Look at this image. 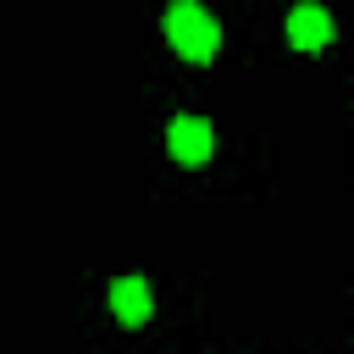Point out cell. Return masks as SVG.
<instances>
[{
  "label": "cell",
  "instance_id": "cell-3",
  "mask_svg": "<svg viewBox=\"0 0 354 354\" xmlns=\"http://www.w3.org/2000/svg\"><path fill=\"white\" fill-rule=\"evenodd\" d=\"M326 39H332V17L321 11V6H293L288 11V44L293 50H326Z\"/></svg>",
  "mask_w": 354,
  "mask_h": 354
},
{
  "label": "cell",
  "instance_id": "cell-4",
  "mask_svg": "<svg viewBox=\"0 0 354 354\" xmlns=\"http://www.w3.org/2000/svg\"><path fill=\"white\" fill-rule=\"evenodd\" d=\"M111 310H116L122 326H144L149 310H155L149 282H144V277H116V282H111Z\"/></svg>",
  "mask_w": 354,
  "mask_h": 354
},
{
  "label": "cell",
  "instance_id": "cell-1",
  "mask_svg": "<svg viewBox=\"0 0 354 354\" xmlns=\"http://www.w3.org/2000/svg\"><path fill=\"white\" fill-rule=\"evenodd\" d=\"M166 39H171V50H177L183 61H210L216 44H221V28H216V17H210L205 6L177 0V6L166 11Z\"/></svg>",
  "mask_w": 354,
  "mask_h": 354
},
{
  "label": "cell",
  "instance_id": "cell-2",
  "mask_svg": "<svg viewBox=\"0 0 354 354\" xmlns=\"http://www.w3.org/2000/svg\"><path fill=\"white\" fill-rule=\"evenodd\" d=\"M166 149H171L183 166H205L210 149H216L210 122H205V116H171V127H166Z\"/></svg>",
  "mask_w": 354,
  "mask_h": 354
}]
</instances>
